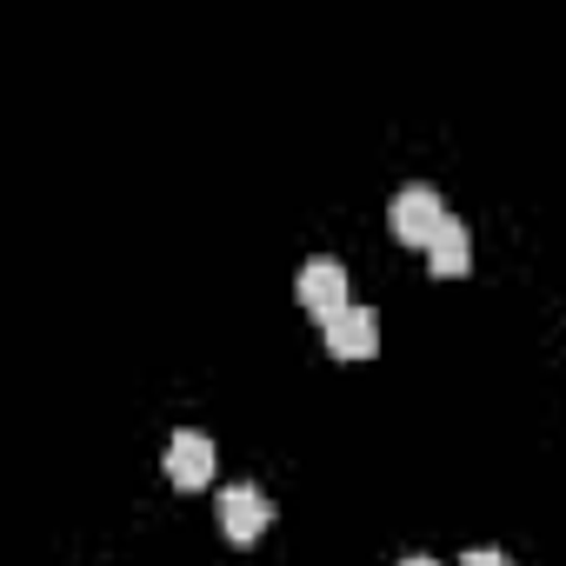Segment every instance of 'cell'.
I'll use <instances>...</instances> for the list:
<instances>
[{"label": "cell", "mask_w": 566, "mask_h": 566, "mask_svg": "<svg viewBox=\"0 0 566 566\" xmlns=\"http://www.w3.org/2000/svg\"><path fill=\"white\" fill-rule=\"evenodd\" d=\"M447 220H453V213H447V200H440L433 187H400L394 207H387V227H394V240H407V247H433V233H440Z\"/></svg>", "instance_id": "cell-1"}, {"label": "cell", "mask_w": 566, "mask_h": 566, "mask_svg": "<svg viewBox=\"0 0 566 566\" xmlns=\"http://www.w3.org/2000/svg\"><path fill=\"white\" fill-rule=\"evenodd\" d=\"M294 294H301V307L327 327V321H340L354 301H347V266L340 260H327V253H314L307 266H301V280H294Z\"/></svg>", "instance_id": "cell-2"}, {"label": "cell", "mask_w": 566, "mask_h": 566, "mask_svg": "<svg viewBox=\"0 0 566 566\" xmlns=\"http://www.w3.org/2000/svg\"><path fill=\"white\" fill-rule=\"evenodd\" d=\"M167 480H174L180 493H207V486H213V440L193 433V427H180V433L167 440Z\"/></svg>", "instance_id": "cell-3"}, {"label": "cell", "mask_w": 566, "mask_h": 566, "mask_svg": "<svg viewBox=\"0 0 566 566\" xmlns=\"http://www.w3.org/2000/svg\"><path fill=\"white\" fill-rule=\"evenodd\" d=\"M273 526V500L253 493V486H220V533L233 546H253L260 533Z\"/></svg>", "instance_id": "cell-4"}, {"label": "cell", "mask_w": 566, "mask_h": 566, "mask_svg": "<svg viewBox=\"0 0 566 566\" xmlns=\"http://www.w3.org/2000/svg\"><path fill=\"white\" fill-rule=\"evenodd\" d=\"M374 347H380L374 307H347L340 321H327V354H334V360H367Z\"/></svg>", "instance_id": "cell-5"}, {"label": "cell", "mask_w": 566, "mask_h": 566, "mask_svg": "<svg viewBox=\"0 0 566 566\" xmlns=\"http://www.w3.org/2000/svg\"><path fill=\"white\" fill-rule=\"evenodd\" d=\"M467 260H473V240H467V227H460V220H447V227L433 233V247H427V266H433L440 280H460V273H467Z\"/></svg>", "instance_id": "cell-6"}, {"label": "cell", "mask_w": 566, "mask_h": 566, "mask_svg": "<svg viewBox=\"0 0 566 566\" xmlns=\"http://www.w3.org/2000/svg\"><path fill=\"white\" fill-rule=\"evenodd\" d=\"M460 566H513V559H506V553H500V546H473V553H467V559H460Z\"/></svg>", "instance_id": "cell-7"}, {"label": "cell", "mask_w": 566, "mask_h": 566, "mask_svg": "<svg viewBox=\"0 0 566 566\" xmlns=\"http://www.w3.org/2000/svg\"><path fill=\"white\" fill-rule=\"evenodd\" d=\"M400 566H440V559H427V553H413V559H400Z\"/></svg>", "instance_id": "cell-8"}]
</instances>
